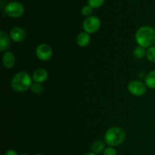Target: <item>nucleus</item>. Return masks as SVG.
<instances>
[{
    "instance_id": "obj_17",
    "label": "nucleus",
    "mask_w": 155,
    "mask_h": 155,
    "mask_svg": "<svg viewBox=\"0 0 155 155\" xmlns=\"http://www.w3.org/2000/svg\"><path fill=\"white\" fill-rule=\"evenodd\" d=\"M32 92L35 94H40L42 93V91H43V86H42L41 83H34L30 87Z\"/></svg>"
},
{
    "instance_id": "obj_14",
    "label": "nucleus",
    "mask_w": 155,
    "mask_h": 155,
    "mask_svg": "<svg viewBox=\"0 0 155 155\" xmlns=\"http://www.w3.org/2000/svg\"><path fill=\"white\" fill-rule=\"evenodd\" d=\"M104 148H105L104 142L103 141L98 140L95 141V142H94L92 144V145H91V151H92V152L95 153V154H98L104 151V149H105Z\"/></svg>"
},
{
    "instance_id": "obj_24",
    "label": "nucleus",
    "mask_w": 155,
    "mask_h": 155,
    "mask_svg": "<svg viewBox=\"0 0 155 155\" xmlns=\"http://www.w3.org/2000/svg\"><path fill=\"white\" fill-rule=\"evenodd\" d=\"M35 155H42V154H35Z\"/></svg>"
},
{
    "instance_id": "obj_20",
    "label": "nucleus",
    "mask_w": 155,
    "mask_h": 155,
    "mask_svg": "<svg viewBox=\"0 0 155 155\" xmlns=\"http://www.w3.org/2000/svg\"><path fill=\"white\" fill-rule=\"evenodd\" d=\"M103 155H117V151L114 147H107L103 151Z\"/></svg>"
},
{
    "instance_id": "obj_19",
    "label": "nucleus",
    "mask_w": 155,
    "mask_h": 155,
    "mask_svg": "<svg viewBox=\"0 0 155 155\" xmlns=\"http://www.w3.org/2000/svg\"><path fill=\"white\" fill-rule=\"evenodd\" d=\"M92 13V8L88 5L83 6L82 8V15L85 17H90L91 14Z\"/></svg>"
},
{
    "instance_id": "obj_13",
    "label": "nucleus",
    "mask_w": 155,
    "mask_h": 155,
    "mask_svg": "<svg viewBox=\"0 0 155 155\" xmlns=\"http://www.w3.org/2000/svg\"><path fill=\"white\" fill-rule=\"evenodd\" d=\"M145 83L149 89H155V70L151 71L145 76Z\"/></svg>"
},
{
    "instance_id": "obj_11",
    "label": "nucleus",
    "mask_w": 155,
    "mask_h": 155,
    "mask_svg": "<svg viewBox=\"0 0 155 155\" xmlns=\"http://www.w3.org/2000/svg\"><path fill=\"white\" fill-rule=\"evenodd\" d=\"M11 45L10 36L5 33L4 31L0 32V51L5 52L8 51Z\"/></svg>"
},
{
    "instance_id": "obj_21",
    "label": "nucleus",
    "mask_w": 155,
    "mask_h": 155,
    "mask_svg": "<svg viewBox=\"0 0 155 155\" xmlns=\"http://www.w3.org/2000/svg\"><path fill=\"white\" fill-rule=\"evenodd\" d=\"M4 155H18V153L16 151H15V150H8V151H6Z\"/></svg>"
},
{
    "instance_id": "obj_4",
    "label": "nucleus",
    "mask_w": 155,
    "mask_h": 155,
    "mask_svg": "<svg viewBox=\"0 0 155 155\" xmlns=\"http://www.w3.org/2000/svg\"><path fill=\"white\" fill-rule=\"evenodd\" d=\"M4 12L7 16L13 18H18L22 16L25 12L24 6L18 2H12L5 5Z\"/></svg>"
},
{
    "instance_id": "obj_3",
    "label": "nucleus",
    "mask_w": 155,
    "mask_h": 155,
    "mask_svg": "<svg viewBox=\"0 0 155 155\" xmlns=\"http://www.w3.org/2000/svg\"><path fill=\"white\" fill-rule=\"evenodd\" d=\"M33 78L27 72L21 71L14 76L12 80V88L17 92H24L31 86Z\"/></svg>"
},
{
    "instance_id": "obj_15",
    "label": "nucleus",
    "mask_w": 155,
    "mask_h": 155,
    "mask_svg": "<svg viewBox=\"0 0 155 155\" xmlns=\"http://www.w3.org/2000/svg\"><path fill=\"white\" fill-rule=\"evenodd\" d=\"M133 55L137 59H142L145 56H146V50L144 47L138 45L133 51Z\"/></svg>"
},
{
    "instance_id": "obj_1",
    "label": "nucleus",
    "mask_w": 155,
    "mask_h": 155,
    "mask_svg": "<svg viewBox=\"0 0 155 155\" xmlns=\"http://www.w3.org/2000/svg\"><path fill=\"white\" fill-rule=\"evenodd\" d=\"M135 39L139 45L150 48L155 43V29L151 26H143L137 30Z\"/></svg>"
},
{
    "instance_id": "obj_23",
    "label": "nucleus",
    "mask_w": 155,
    "mask_h": 155,
    "mask_svg": "<svg viewBox=\"0 0 155 155\" xmlns=\"http://www.w3.org/2000/svg\"><path fill=\"white\" fill-rule=\"evenodd\" d=\"M21 155H28L27 154H21Z\"/></svg>"
},
{
    "instance_id": "obj_10",
    "label": "nucleus",
    "mask_w": 155,
    "mask_h": 155,
    "mask_svg": "<svg viewBox=\"0 0 155 155\" xmlns=\"http://www.w3.org/2000/svg\"><path fill=\"white\" fill-rule=\"evenodd\" d=\"M2 64L5 68L11 69L15 64V57L12 51H5L2 56Z\"/></svg>"
},
{
    "instance_id": "obj_8",
    "label": "nucleus",
    "mask_w": 155,
    "mask_h": 155,
    "mask_svg": "<svg viewBox=\"0 0 155 155\" xmlns=\"http://www.w3.org/2000/svg\"><path fill=\"white\" fill-rule=\"evenodd\" d=\"M11 39L15 42H21L25 39L26 32L23 28L19 27H15L10 31Z\"/></svg>"
},
{
    "instance_id": "obj_12",
    "label": "nucleus",
    "mask_w": 155,
    "mask_h": 155,
    "mask_svg": "<svg viewBox=\"0 0 155 155\" xmlns=\"http://www.w3.org/2000/svg\"><path fill=\"white\" fill-rule=\"evenodd\" d=\"M91 36L90 34L86 32H82L77 36V44L80 47H86L90 43Z\"/></svg>"
},
{
    "instance_id": "obj_9",
    "label": "nucleus",
    "mask_w": 155,
    "mask_h": 155,
    "mask_svg": "<svg viewBox=\"0 0 155 155\" xmlns=\"http://www.w3.org/2000/svg\"><path fill=\"white\" fill-rule=\"evenodd\" d=\"M48 73L44 68H39L33 72L32 78L35 83H42L48 79Z\"/></svg>"
},
{
    "instance_id": "obj_2",
    "label": "nucleus",
    "mask_w": 155,
    "mask_h": 155,
    "mask_svg": "<svg viewBox=\"0 0 155 155\" xmlns=\"http://www.w3.org/2000/svg\"><path fill=\"white\" fill-rule=\"evenodd\" d=\"M126 139V132L124 129L117 127L109 128L104 134V142L110 147L121 145Z\"/></svg>"
},
{
    "instance_id": "obj_22",
    "label": "nucleus",
    "mask_w": 155,
    "mask_h": 155,
    "mask_svg": "<svg viewBox=\"0 0 155 155\" xmlns=\"http://www.w3.org/2000/svg\"><path fill=\"white\" fill-rule=\"evenodd\" d=\"M84 155H97V154H95V153H93V152H92V151H91V152L86 153V154H85Z\"/></svg>"
},
{
    "instance_id": "obj_6",
    "label": "nucleus",
    "mask_w": 155,
    "mask_h": 155,
    "mask_svg": "<svg viewBox=\"0 0 155 155\" xmlns=\"http://www.w3.org/2000/svg\"><path fill=\"white\" fill-rule=\"evenodd\" d=\"M129 92L135 96H142L147 92V86L145 83L138 80H133L129 83L127 86Z\"/></svg>"
},
{
    "instance_id": "obj_16",
    "label": "nucleus",
    "mask_w": 155,
    "mask_h": 155,
    "mask_svg": "<svg viewBox=\"0 0 155 155\" xmlns=\"http://www.w3.org/2000/svg\"><path fill=\"white\" fill-rule=\"evenodd\" d=\"M146 58L149 61L155 63V46H151L146 50Z\"/></svg>"
},
{
    "instance_id": "obj_7",
    "label": "nucleus",
    "mask_w": 155,
    "mask_h": 155,
    "mask_svg": "<svg viewBox=\"0 0 155 155\" xmlns=\"http://www.w3.org/2000/svg\"><path fill=\"white\" fill-rule=\"evenodd\" d=\"M36 55L42 61H47L52 56V49L48 44H39L36 48Z\"/></svg>"
},
{
    "instance_id": "obj_5",
    "label": "nucleus",
    "mask_w": 155,
    "mask_h": 155,
    "mask_svg": "<svg viewBox=\"0 0 155 155\" xmlns=\"http://www.w3.org/2000/svg\"><path fill=\"white\" fill-rule=\"evenodd\" d=\"M101 27V21L96 16H90L86 18L83 23V28L84 32L92 34L99 30Z\"/></svg>"
},
{
    "instance_id": "obj_18",
    "label": "nucleus",
    "mask_w": 155,
    "mask_h": 155,
    "mask_svg": "<svg viewBox=\"0 0 155 155\" xmlns=\"http://www.w3.org/2000/svg\"><path fill=\"white\" fill-rule=\"evenodd\" d=\"M104 2V0H88V5L92 8H98Z\"/></svg>"
}]
</instances>
